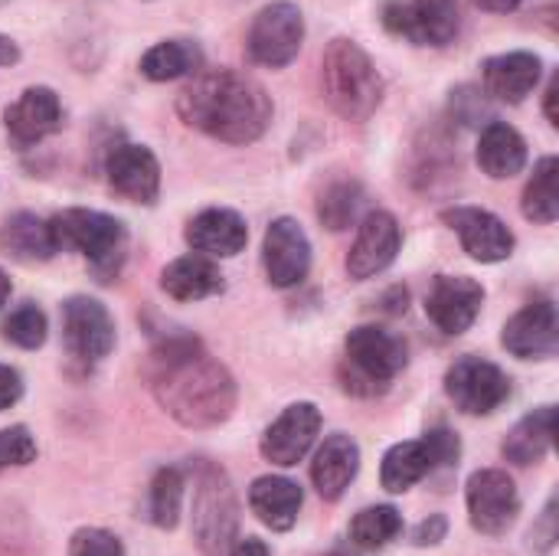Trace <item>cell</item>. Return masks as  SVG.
<instances>
[{
    "instance_id": "603a6c76",
    "label": "cell",
    "mask_w": 559,
    "mask_h": 556,
    "mask_svg": "<svg viewBox=\"0 0 559 556\" xmlns=\"http://www.w3.org/2000/svg\"><path fill=\"white\" fill-rule=\"evenodd\" d=\"M160 288L174 301H200L223 292V272L216 262H210V256H180L160 272Z\"/></svg>"
},
{
    "instance_id": "8992f818",
    "label": "cell",
    "mask_w": 559,
    "mask_h": 556,
    "mask_svg": "<svg viewBox=\"0 0 559 556\" xmlns=\"http://www.w3.org/2000/svg\"><path fill=\"white\" fill-rule=\"evenodd\" d=\"M239 531V505L236 492L223 469L203 462L197 469V492H193V537L206 556L229 554Z\"/></svg>"
},
{
    "instance_id": "277c9868",
    "label": "cell",
    "mask_w": 559,
    "mask_h": 556,
    "mask_svg": "<svg viewBox=\"0 0 559 556\" xmlns=\"http://www.w3.org/2000/svg\"><path fill=\"white\" fill-rule=\"evenodd\" d=\"M56 252H79L98 272L118 269L124 256V223L98 210H62L49 220Z\"/></svg>"
},
{
    "instance_id": "6da1fadb",
    "label": "cell",
    "mask_w": 559,
    "mask_h": 556,
    "mask_svg": "<svg viewBox=\"0 0 559 556\" xmlns=\"http://www.w3.org/2000/svg\"><path fill=\"white\" fill-rule=\"evenodd\" d=\"M154 400L187 429H213L236 410L233 374L197 338H170L154 347L147 367Z\"/></svg>"
},
{
    "instance_id": "52a82bcc",
    "label": "cell",
    "mask_w": 559,
    "mask_h": 556,
    "mask_svg": "<svg viewBox=\"0 0 559 556\" xmlns=\"http://www.w3.org/2000/svg\"><path fill=\"white\" fill-rule=\"evenodd\" d=\"M249 56L259 62V66H269V69H282L288 66L301 43H305V16L295 3L288 0H278V3H269L255 13L252 26H249Z\"/></svg>"
},
{
    "instance_id": "d6a6232c",
    "label": "cell",
    "mask_w": 559,
    "mask_h": 556,
    "mask_svg": "<svg viewBox=\"0 0 559 556\" xmlns=\"http://www.w3.org/2000/svg\"><path fill=\"white\" fill-rule=\"evenodd\" d=\"M364 203V193L357 184H334L321 193V203H318V216L328 229L341 233L354 223L357 210Z\"/></svg>"
},
{
    "instance_id": "d4e9b609",
    "label": "cell",
    "mask_w": 559,
    "mask_h": 556,
    "mask_svg": "<svg viewBox=\"0 0 559 556\" xmlns=\"http://www.w3.org/2000/svg\"><path fill=\"white\" fill-rule=\"evenodd\" d=\"M478 164H481V170L488 177L508 180V177L524 170V164H527V141L508 121H491L481 131V141H478Z\"/></svg>"
},
{
    "instance_id": "9a60e30c",
    "label": "cell",
    "mask_w": 559,
    "mask_h": 556,
    "mask_svg": "<svg viewBox=\"0 0 559 556\" xmlns=\"http://www.w3.org/2000/svg\"><path fill=\"white\" fill-rule=\"evenodd\" d=\"M485 305V288L468 275H436L426 295V315L445 334H465Z\"/></svg>"
},
{
    "instance_id": "e575fe53",
    "label": "cell",
    "mask_w": 559,
    "mask_h": 556,
    "mask_svg": "<svg viewBox=\"0 0 559 556\" xmlns=\"http://www.w3.org/2000/svg\"><path fill=\"white\" fill-rule=\"evenodd\" d=\"M36 462V442L26 426L0 429V472Z\"/></svg>"
},
{
    "instance_id": "d6986e66",
    "label": "cell",
    "mask_w": 559,
    "mask_h": 556,
    "mask_svg": "<svg viewBox=\"0 0 559 556\" xmlns=\"http://www.w3.org/2000/svg\"><path fill=\"white\" fill-rule=\"evenodd\" d=\"M3 121H7V134L13 138L16 147H33L62 125L59 95L46 85H33L3 111Z\"/></svg>"
},
{
    "instance_id": "8d00e7d4",
    "label": "cell",
    "mask_w": 559,
    "mask_h": 556,
    "mask_svg": "<svg viewBox=\"0 0 559 556\" xmlns=\"http://www.w3.org/2000/svg\"><path fill=\"white\" fill-rule=\"evenodd\" d=\"M426 446H429V456H432V472H436V469H455V465H459L462 442H459L455 433H449V429H432V433H426Z\"/></svg>"
},
{
    "instance_id": "5bb4252c",
    "label": "cell",
    "mask_w": 559,
    "mask_h": 556,
    "mask_svg": "<svg viewBox=\"0 0 559 556\" xmlns=\"http://www.w3.org/2000/svg\"><path fill=\"white\" fill-rule=\"evenodd\" d=\"M321 433V413L314 403H292L262 436V456L265 462L278 465V469H292L298 465L308 449L314 446Z\"/></svg>"
},
{
    "instance_id": "836d02e7",
    "label": "cell",
    "mask_w": 559,
    "mask_h": 556,
    "mask_svg": "<svg viewBox=\"0 0 559 556\" xmlns=\"http://www.w3.org/2000/svg\"><path fill=\"white\" fill-rule=\"evenodd\" d=\"M3 341L23 347V351H36L46 344V315L36 305H20L7 321H3Z\"/></svg>"
},
{
    "instance_id": "e0dca14e",
    "label": "cell",
    "mask_w": 559,
    "mask_h": 556,
    "mask_svg": "<svg viewBox=\"0 0 559 556\" xmlns=\"http://www.w3.org/2000/svg\"><path fill=\"white\" fill-rule=\"evenodd\" d=\"M501 344L521 360L554 357L559 351V315L554 301H531L521 308L501 334Z\"/></svg>"
},
{
    "instance_id": "d590c367",
    "label": "cell",
    "mask_w": 559,
    "mask_h": 556,
    "mask_svg": "<svg viewBox=\"0 0 559 556\" xmlns=\"http://www.w3.org/2000/svg\"><path fill=\"white\" fill-rule=\"evenodd\" d=\"M69 556H124V544L102 528H82L69 541Z\"/></svg>"
},
{
    "instance_id": "7c38bea8",
    "label": "cell",
    "mask_w": 559,
    "mask_h": 556,
    "mask_svg": "<svg viewBox=\"0 0 559 556\" xmlns=\"http://www.w3.org/2000/svg\"><path fill=\"white\" fill-rule=\"evenodd\" d=\"M400 246H403V233H400L396 216L386 210L367 213L357 229V239L350 246V256H347L350 279L364 282V279L380 275L383 269L393 265V259L400 256Z\"/></svg>"
},
{
    "instance_id": "ffe728a7",
    "label": "cell",
    "mask_w": 559,
    "mask_h": 556,
    "mask_svg": "<svg viewBox=\"0 0 559 556\" xmlns=\"http://www.w3.org/2000/svg\"><path fill=\"white\" fill-rule=\"evenodd\" d=\"M187 242L193 252L200 256H216V259H229V256H239L249 242V229H246V220L236 213V210H223V206H213V210H203L200 216L190 220L187 226Z\"/></svg>"
},
{
    "instance_id": "f546056e",
    "label": "cell",
    "mask_w": 559,
    "mask_h": 556,
    "mask_svg": "<svg viewBox=\"0 0 559 556\" xmlns=\"http://www.w3.org/2000/svg\"><path fill=\"white\" fill-rule=\"evenodd\" d=\"M524 216L534 223H554L559 216V161L544 157L524 187Z\"/></svg>"
},
{
    "instance_id": "f35d334b",
    "label": "cell",
    "mask_w": 559,
    "mask_h": 556,
    "mask_svg": "<svg viewBox=\"0 0 559 556\" xmlns=\"http://www.w3.org/2000/svg\"><path fill=\"white\" fill-rule=\"evenodd\" d=\"M445 534H449V521H445L442 514H429V518L413 531V544H416V547H436V544L445 541Z\"/></svg>"
},
{
    "instance_id": "cb8c5ba5",
    "label": "cell",
    "mask_w": 559,
    "mask_h": 556,
    "mask_svg": "<svg viewBox=\"0 0 559 556\" xmlns=\"http://www.w3.org/2000/svg\"><path fill=\"white\" fill-rule=\"evenodd\" d=\"M249 508L265 528L292 531L298 521V511H301V488L288 478H278V475L255 478L249 488Z\"/></svg>"
},
{
    "instance_id": "5b68a950",
    "label": "cell",
    "mask_w": 559,
    "mask_h": 556,
    "mask_svg": "<svg viewBox=\"0 0 559 556\" xmlns=\"http://www.w3.org/2000/svg\"><path fill=\"white\" fill-rule=\"evenodd\" d=\"M344 347L350 367V374H344V390L357 397L383 393L393 383V377L406 367V341L390 334L386 328H354Z\"/></svg>"
},
{
    "instance_id": "44dd1931",
    "label": "cell",
    "mask_w": 559,
    "mask_h": 556,
    "mask_svg": "<svg viewBox=\"0 0 559 556\" xmlns=\"http://www.w3.org/2000/svg\"><path fill=\"white\" fill-rule=\"evenodd\" d=\"M481 72H485V92L491 98L518 105V102H524L537 88L544 62H540V56L518 49V52L491 56Z\"/></svg>"
},
{
    "instance_id": "4dcf8cb0",
    "label": "cell",
    "mask_w": 559,
    "mask_h": 556,
    "mask_svg": "<svg viewBox=\"0 0 559 556\" xmlns=\"http://www.w3.org/2000/svg\"><path fill=\"white\" fill-rule=\"evenodd\" d=\"M400 534H403V514L396 508H390V505L364 508L350 521V541L360 551H383Z\"/></svg>"
},
{
    "instance_id": "4316f807",
    "label": "cell",
    "mask_w": 559,
    "mask_h": 556,
    "mask_svg": "<svg viewBox=\"0 0 559 556\" xmlns=\"http://www.w3.org/2000/svg\"><path fill=\"white\" fill-rule=\"evenodd\" d=\"M0 252L16 262H46L56 256V242L49 233V220L33 213H16L0 229Z\"/></svg>"
},
{
    "instance_id": "7402d4cb",
    "label": "cell",
    "mask_w": 559,
    "mask_h": 556,
    "mask_svg": "<svg viewBox=\"0 0 559 556\" xmlns=\"http://www.w3.org/2000/svg\"><path fill=\"white\" fill-rule=\"evenodd\" d=\"M360 472V446L350 436H328L311 462V482L324 501H337Z\"/></svg>"
},
{
    "instance_id": "ac0fdd59",
    "label": "cell",
    "mask_w": 559,
    "mask_h": 556,
    "mask_svg": "<svg viewBox=\"0 0 559 556\" xmlns=\"http://www.w3.org/2000/svg\"><path fill=\"white\" fill-rule=\"evenodd\" d=\"M105 174L108 187L131 203L151 206L160 193V164L144 144H118L108 154Z\"/></svg>"
},
{
    "instance_id": "30bf717a",
    "label": "cell",
    "mask_w": 559,
    "mask_h": 556,
    "mask_svg": "<svg viewBox=\"0 0 559 556\" xmlns=\"http://www.w3.org/2000/svg\"><path fill=\"white\" fill-rule=\"evenodd\" d=\"M445 393L452 397V403L462 413H468V416H491L511 397V380L491 360L462 357L445 374Z\"/></svg>"
},
{
    "instance_id": "bcb514c9",
    "label": "cell",
    "mask_w": 559,
    "mask_h": 556,
    "mask_svg": "<svg viewBox=\"0 0 559 556\" xmlns=\"http://www.w3.org/2000/svg\"><path fill=\"white\" fill-rule=\"evenodd\" d=\"M328 556H344V554H328Z\"/></svg>"
},
{
    "instance_id": "f1b7e54d",
    "label": "cell",
    "mask_w": 559,
    "mask_h": 556,
    "mask_svg": "<svg viewBox=\"0 0 559 556\" xmlns=\"http://www.w3.org/2000/svg\"><path fill=\"white\" fill-rule=\"evenodd\" d=\"M200 49L187 39H167V43H157L151 46L144 56H141V72L151 79V82H170V79H180L187 72H197L200 69Z\"/></svg>"
},
{
    "instance_id": "4fadbf2b",
    "label": "cell",
    "mask_w": 559,
    "mask_h": 556,
    "mask_svg": "<svg viewBox=\"0 0 559 556\" xmlns=\"http://www.w3.org/2000/svg\"><path fill=\"white\" fill-rule=\"evenodd\" d=\"M262 262H265V275L275 288H292V285L305 282V275L311 269V242L298 220L282 216L265 229Z\"/></svg>"
},
{
    "instance_id": "83f0119b",
    "label": "cell",
    "mask_w": 559,
    "mask_h": 556,
    "mask_svg": "<svg viewBox=\"0 0 559 556\" xmlns=\"http://www.w3.org/2000/svg\"><path fill=\"white\" fill-rule=\"evenodd\" d=\"M426 475H432V456L426 439H409V442H396L386 456H383V469H380V482L386 492L403 495L409 492L416 482H423Z\"/></svg>"
},
{
    "instance_id": "3957f363",
    "label": "cell",
    "mask_w": 559,
    "mask_h": 556,
    "mask_svg": "<svg viewBox=\"0 0 559 556\" xmlns=\"http://www.w3.org/2000/svg\"><path fill=\"white\" fill-rule=\"evenodd\" d=\"M321 85L331 108L347 121H367L380 98L383 79L354 39H334L321 62Z\"/></svg>"
},
{
    "instance_id": "2e32d148",
    "label": "cell",
    "mask_w": 559,
    "mask_h": 556,
    "mask_svg": "<svg viewBox=\"0 0 559 556\" xmlns=\"http://www.w3.org/2000/svg\"><path fill=\"white\" fill-rule=\"evenodd\" d=\"M442 220L459 233L465 252L478 262H504L514 252V233L508 223L481 206H452Z\"/></svg>"
},
{
    "instance_id": "ee69618b",
    "label": "cell",
    "mask_w": 559,
    "mask_h": 556,
    "mask_svg": "<svg viewBox=\"0 0 559 556\" xmlns=\"http://www.w3.org/2000/svg\"><path fill=\"white\" fill-rule=\"evenodd\" d=\"M20 59V49L10 36H0V66H13Z\"/></svg>"
},
{
    "instance_id": "60d3db41",
    "label": "cell",
    "mask_w": 559,
    "mask_h": 556,
    "mask_svg": "<svg viewBox=\"0 0 559 556\" xmlns=\"http://www.w3.org/2000/svg\"><path fill=\"white\" fill-rule=\"evenodd\" d=\"M229 556H272V554H269L265 541H259V537H246V541H236V544L229 547Z\"/></svg>"
},
{
    "instance_id": "f6af8a7d",
    "label": "cell",
    "mask_w": 559,
    "mask_h": 556,
    "mask_svg": "<svg viewBox=\"0 0 559 556\" xmlns=\"http://www.w3.org/2000/svg\"><path fill=\"white\" fill-rule=\"evenodd\" d=\"M7 298H10V279H7V272L0 269V308L7 305Z\"/></svg>"
},
{
    "instance_id": "b9f144b4",
    "label": "cell",
    "mask_w": 559,
    "mask_h": 556,
    "mask_svg": "<svg viewBox=\"0 0 559 556\" xmlns=\"http://www.w3.org/2000/svg\"><path fill=\"white\" fill-rule=\"evenodd\" d=\"M557 98H559V79H557V75H554V79H550V85H547V105H544V111H547L550 125H559Z\"/></svg>"
},
{
    "instance_id": "ba28073f",
    "label": "cell",
    "mask_w": 559,
    "mask_h": 556,
    "mask_svg": "<svg viewBox=\"0 0 559 556\" xmlns=\"http://www.w3.org/2000/svg\"><path fill=\"white\" fill-rule=\"evenodd\" d=\"M390 33L416 46H449L459 33V0H390L383 7Z\"/></svg>"
},
{
    "instance_id": "484cf974",
    "label": "cell",
    "mask_w": 559,
    "mask_h": 556,
    "mask_svg": "<svg viewBox=\"0 0 559 556\" xmlns=\"http://www.w3.org/2000/svg\"><path fill=\"white\" fill-rule=\"evenodd\" d=\"M554 433H557V410L554 406H540L534 413H527L504 439V459L514 465H537L550 446H554Z\"/></svg>"
},
{
    "instance_id": "74e56055",
    "label": "cell",
    "mask_w": 559,
    "mask_h": 556,
    "mask_svg": "<svg viewBox=\"0 0 559 556\" xmlns=\"http://www.w3.org/2000/svg\"><path fill=\"white\" fill-rule=\"evenodd\" d=\"M557 498H550L547 508H544V514H540V521H537L534 531H531V544H534L537 554H550L554 544H557Z\"/></svg>"
},
{
    "instance_id": "8fae6325",
    "label": "cell",
    "mask_w": 559,
    "mask_h": 556,
    "mask_svg": "<svg viewBox=\"0 0 559 556\" xmlns=\"http://www.w3.org/2000/svg\"><path fill=\"white\" fill-rule=\"evenodd\" d=\"M62 338L75 360L98 364L115 347V321L102 301L75 295L62 305Z\"/></svg>"
},
{
    "instance_id": "9c48e42d",
    "label": "cell",
    "mask_w": 559,
    "mask_h": 556,
    "mask_svg": "<svg viewBox=\"0 0 559 556\" xmlns=\"http://www.w3.org/2000/svg\"><path fill=\"white\" fill-rule=\"evenodd\" d=\"M468 518L472 528L485 537H504L518 514H521V495L508 472L501 469H481L468 478Z\"/></svg>"
},
{
    "instance_id": "7a4b0ae2",
    "label": "cell",
    "mask_w": 559,
    "mask_h": 556,
    "mask_svg": "<svg viewBox=\"0 0 559 556\" xmlns=\"http://www.w3.org/2000/svg\"><path fill=\"white\" fill-rule=\"evenodd\" d=\"M180 118L226 144H249L265 134L272 121V98L265 88L233 69L200 72L177 98Z\"/></svg>"
},
{
    "instance_id": "ab89813d",
    "label": "cell",
    "mask_w": 559,
    "mask_h": 556,
    "mask_svg": "<svg viewBox=\"0 0 559 556\" xmlns=\"http://www.w3.org/2000/svg\"><path fill=\"white\" fill-rule=\"evenodd\" d=\"M20 397H23V377L13 367L0 364V413L10 410V406H16Z\"/></svg>"
},
{
    "instance_id": "7bdbcfd3",
    "label": "cell",
    "mask_w": 559,
    "mask_h": 556,
    "mask_svg": "<svg viewBox=\"0 0 559 556\" xmlns=\"http://www.w3.org/2000/svg\"><path fill=\"white\" fill-rule=\"evenodd\" d=\"M475 7H481L488 13H511L521 7V0H475Z\"/></svg>"
},
{
    "instance_id": "1f68e13d",
    "label": "cell",
    "mask_w": 559,
    "mask_h": 556,
    "mask_svg": "<svg viewBox=\"0 0 559 556\" xmlns=\"http://www.w3.org/2000/svg\"><path fill=\"white\" fill-rule=\"evenodd\" d=\"M180 508H183V475H180V469H160L154 475L151 495H147L151 524L160 531H174L180 521Z\"/></svg>"
}]
</instances>
